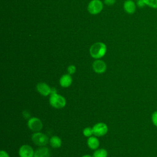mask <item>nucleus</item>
<instances>
[{
  "label": "nucleus",
  "mask_w": 157,
  "mask_h": 157,
  "mask_svg": "<svg viewBox=\"0 0 157 157\" xmlns=\"http://www.w3.org/2000/svg\"><path fill=\"white\" fill-rule=\"evenodd\" d=\"M107 46L102 42H97L91 45L90 48L91 56L96 59L102 58L106 53Z\"/></svg>",
  "instance_id": "f257e3e1"
},
{
  "label": "nucleus",
  "mask_w": 157,
  "mask_h": 157,
  "mask_svg": "<svg viewBox=\"0 0 157 157\" xmlns=\"http://www.w3.org/2000/svg\"><path fill=\"white\" fill-rule=\"evenodd\" d=\"M49 102L50 105L55 109H62L64 107L66 104V99L58 93L50 94Z\"/></svg>",
  "instance_id": "f03ea898"
},
{
  "label": "nucleus",
  "mask_w": 157,
  "mask_h": 157,
  "mask_svg": "<svg viewBox=\"0 0 157 157\" xmlns=\"http://www.w3.org/2000/svg\"><path fill=\"white\" fill-rule=\"evenodd\" d=\"M34 144L39 147L45 146L49 142L48 136L40 132H35L31 137Z\"/></svg>",
  "instance_id": "7ed1b4c3"
},
{
  "label": "nucleus",
  "mask_w": 157,
  "mask_h": 157,
  "mask_svg": "<svg viewBox=\"0 0 157 157\" xmlns=\"http://www.w3.org/2000/svg\"><path fill=\"white\" fill-rule=\"evenodd\" d=\"M103 3L101 0H91L87 6L88 12L91 15H97L103 9Z\"/></svg>",
  "instance_id": "20e7f679"
},
{
  "label": "nucleus",
  "mask_w": 157,
  "mask_h": 157,
  "mask_svg": "<svg viewBox=\"0 0 157 157\" xmlns=\"http://www.w3.org/2000/svg\"><path fill=\"white\" fill-rule=\"evenodd\" d=\"M27 125L29 129L34 132H40L43 127L41 120L37 117H33L28 119Z\"/></svg>",
  "instance_id": "39448f33"
},
{
  "label": "nucleus",
  "mask_w": 157,
  "mask_h": 157,
  "mask_svg": "<svg viewBox=\"0 0 157 157\" xmlns=\"http://www.w3.org/2000/svg\"><path fill=\"white\" fill-rule=\"evenodd\" d=\"M93 134L97 137H101L107 134L108 132L107 125L102 122L98 123L92 128Z\"/></svg>",
  "instance_id": "423d86ee"
},
{
  "label": "nucleus",
  "mask_w": 157,
  "mask_h": 157,
  "mask_svg": "<svg viewBox=\"0 0 157 157\" xmlns=\"http://www.w3.org/2000/svg\"><path fill=\"white\" fill-rule=\"evenodd\" d=\"M18 155L20 157H34V151L30 145H23L19 148Z\"/></svg>",
  "instance_id": "0eeeda50"
},
{
  "label": "nucleus",
  "mask_w": 157,
  "mask_h": 157,
  "mask_svg": "<svg viewBox=\"0 0 157 157\" xmlns=\"http://www.w3.org/2000/svg\"><path fill=\"white\" fill-rule=\"evenodd\" d=\"M92 67L96 73L102 74L105 72L107 69V65L103 60L98 59L93 63Z\"/></svg>",
  "instance_id": "6e6552de"
},
{
  "label": "nucleus",
  "mask_w": 157,
  "mask_h": 157,
  "mask_svg": "<svg viewBox=\"0 0 157 157\" xmlns=\"http://www.w3.org/2000/svg\"><path fill=\"white\" fill-rule=\"evenodd\" d=\"M51 88L48 85L44 82H40L37 84V91L42 96H47L51 94Z\"/></svg>",
  "instance_id": "1a4fd4ad"
},
{
  "label": "nucleus",
  "mask_w": 157,
  "mask_h": 157,
  "mask_svg": "<svg viewBox=\"0 0 157 157\" xmlns=\"http://www.w3.org/2000/svg\"><path fill=\"white\" fill-rule=\"evenodd\" d=\"M136 3L132 0H126L123 4L124 11L129 14H132L136 12Z\"/></svg>",
  "instance_id": "9d476101"
},
{
  "label": "nucleus",
  "mask_w": 157,
  "mask_h": 157,
  "mask_svg": "<svg viewBox=\"0 0 157 157\" xmlns=\"http://www.w3.org/2000/svg\"><path fill=\"white\" fill-rule=\"evenodd\" d=\"M72 83V78L69 74L63 75L59 79V84L63 88H67Z\"/></svg>",
  "instance_id": "9b49d317"
},
{
  "label": "nucleus",
  "mask_w": 157,
  "mask_h": 157,
  "mask_svg": "<svg viewBox=\"0 0 157 157\" xmlns=\"http://www.w3.org/2000/svg\"><path fill=\"white\" fill-rule=\"evenodd\" d=\"M50 153L49 149L44 146L37 148L34 151V157H50Z\"/></svg>",
  "instance_id": "f8f14e48"
},
{
  "label": "nucleus",
  "mask_w": 157,
  "mask_h": 157,
  "mask_svg": "<svg viewBox=\"0 0 157 157\" xmlns=\"http://www.w3.org/2000/svg\"><path fill=\"white\" fill-rule=\"evenodd\" d=\"M88 147L91 150H96L99 146V141L96 137L91 136L87 140Z\"/></svg>",
  "instance_id": "ddd939ff"
},
{
  "label": "nucleus",
  "mask_w": 157,
  "mask_h": 157,
  "mask_svg": "<svg viewBox=\"0 0 157 157\" xmlns=\"http://www.w3.org/2000/svg\"><path fill=\"white\" fill-rule=\"evenodd\" d=\"M50 144L52 147L55 148H59L61 146L62 141L61 139L57 136H52L50 140H49Z\"/></svg>",
  "instance_id": "4468645a"
},
{
  "label": "nucleus",
  "mask_w": 157,
  "mask_h": 157,
  "mask_svg": "<svg viewBox=\"0 0 157 157\" xmlns=\"http://www.w3.org/2000/svg\"><path fill=\"white\" fill-rule=\"evenodd\" d=\"M107 156L108 152L104 148L96 149L93 154V157H107Z\"/></svg>",
  "instance_id": "2eb2a0df"
},
{
  "label": "nucleus",
  "mask_w": 157,
  "mask_h": 157,
  "mask_svg": "<svg viewBox=\"0 0 157 157\" xmlns=\"http://www.w3.org/2000/svg\"><path fill=\"white\" fill-rule=\"evenodd\" d=\"M147 6L152 8L157 9V0H144Z\"/></svg>",
  "instance_id": "dca6fc26"
},
{
  "label": "nucleus",
  "mask_w": 157,
  "mask_h": 157,
  "mask_svg": "<svg viewBox=\"0 0 157 157\" xmlns=\"http://www.w3.org/2000/svg\"><path fill=\"white\" fill-rule=\"evenodd\" d=\"M83 134L85 137H90L93 134V129L90 127H86L83 130Z\"/></svg>",
  "instance_id": "f3484780"
},
{
  "label": "nucleus",
  "mask_w": 157,
  "mask_h": 157,
  "mask_svg": "<svg viewBox=\"0 0 157 157\" xmlns=\"http://www.w3.org/2000/svg\"><path fill=\"white\" fill-rule=\"evenodd\" d=\"M151 121L153 124L157 128V110L153 112L151 114Z\"/></svg>",
  "instance_id": "a211bd4d"
},
{
  "label": "nucleus",
  "mask_w": 157,
  "mask_h": 157,
  "mask_svg": "<svg viewBox=\"0 0 157 157\" xmlns=\"http://www.w3.org/2000/svg\"><path fill=\"white\" fill-rule=\"evenodd\" d=\"M67 71L68 74H70V75L74 74L76 72V67H75V66H74L73 64L69 65L67 67Z\"/></svg>",
  "instance_id": "6ab92c4d"
},
{
  "label": "nucleus",
  "mask_w": 157,
  "mask_h": 157,
  "mask_svg": "<svg viewBox=\"0 0 157 157\" xmlns=\"http://www.w3.org/2000/svg\"><path fill=\"white\" fill-rule=\"evenodd\" d=\"M136 6L138 7H140V8H142L144 7L145 5V2L144 0H139L137 1H136Z\"/></svg>",
  "instance_id": "aec40b11"
},
{
  "label": "nucleus",
  "mask_w": 157,
  "mask_h": 157,
  "mask_svg": "<svg viewBox=\"0 0 157 157\" xmlns=\"http://www.w3.org/2000/svg\"><path fill=\"white\" fill-rule=\"evenodd\" d=\"M116 2V0H104V2L107 6H110L113 5Z\"/></svg>",
  "instance_id": "412c9836"
},
{
  "label": "nucleus",
  "mask_w": 157,
  "mask_h": 157,
  "mask_svg": "<svg viewBox=\"0 0 157 157\" xmlns=\"http://www.w3.org/2000/svg\"><path fill=\"white\" fill-rule=\"evenodd\" d=\"M23 116L25 119H29L30 113L27 110H24L23 112Z\"/></svg>",
  "instance_id": "4be33fe9"
},
{
  "label": "nucleus",
  "mask_w": 157,
  "mask_h": 157,
  "mask_svg": "<svg viewBox=\"0 0 157 157\" xmlns=\"http://www.w3.org/2000/svg\"><path fill=\"white\" fill-rule=\"evenodd\" d=\"M0 157H10L9 154L4 150H1Z\"/></svg>",
  "instance_id": "5701e85b"
},
{
  "label": "nucleus",
  "mask_w": 157,
  "mask_h": 157,
  "mask_svg": "<svg viewBox=\"0 0 157 157\" xmlns=\"http://www.w3.org/2000/svg\"><path fill=\"white\" fill-rule=\"evenodd\" d=\"M55 93H57V91H56V89L55 88H51V94H55Z\"/></svg>",
  "instance_id": "b1692460"
},
{
  "label": "nucleus",
  "mask_w": 157,
  "mask_h": 157,
  "mask_svg": "<svg viewBox=\"0 0 157 157\" xmlns=\"http://www.w3.org/2000/svg\"><path fill=\"white\" fill-rule=\"evenodd\" d=\"M82 157H93V156H90L89 155H85L82 156Z\"/></svg>",
  "instance_id": "393cba45"
},
{
  "label": "nucleus",
  "mask_w": 157,
  "mask_h": 157,
  "mask_svg": "<svg viewBox=\"0 0 157 157\" xmlns=\"http://www.w3.org/2000/svg\"><path fill=\"white\" fill-rule=\"evenodd\" d=\"M135 1H139V0H135Z\"/></svg>",
  "instance_id": "a878e982"
}]
</instances>
